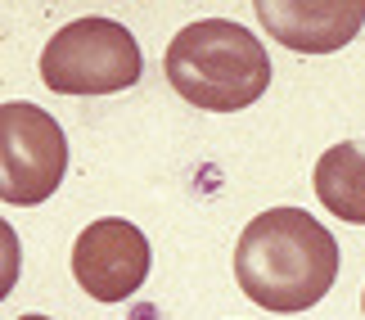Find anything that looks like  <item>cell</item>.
I'll use <instances>...</instances> for the list:
<instances>
[{
    "mask_svg": "<svg viewBox=\"0 0 365 320\" xmlns=\"http://www.w3.org/2000/svg\"><path fill=\"white\" fill-rule=\"evenodd\" d=\"M339 239L302 207H266L235 244V280L262 311H307L339 280Z\"/></svg>",
    "mask_w": 365,
    "mask_h": 320,
    "instance_id": "1",
    "label": "cell"
},
{
    "mask_svg": "<svg viewBox=\"0 0 365 320\" xmlns=\"http://www.w3.org/2000/svg\"><path fill=\"white\" fill-rule=\"evenodd\" d=\"M167 81L185 104L207 113H240L271 86V54L244 23L199 19L167 46Z\"/></svg>",
    "mask_w": 365,
    "mask_h": 320,
    "instance_id": "2",
    "label": "cell"
},
{
    "mask_svg": "<svg viewBox=\"0 0 365 320\" xmlns=\"http://www.w3.org/2000/svg\"><path fill=\"white\" fill-rule=\"evenodd\" d=\"M145 73L131 27L118 19H73L41 50V77L59 95H113Z\"/></svg>",
    "mask_w": 365,
    "mask_h": 320,
    "instance_id": "3",
    "label": "cell"
},
{
    "mask_svg": "<svg viewBox=\"0 0 365 320\" xmlns=\"http://www.w3.org/2000/svg\"><path fill=\"white\" fill-rule=\"evenodd\" d=\"M68 140L46 108L9 100L0 104V199L9 207H36L63 185Z\"/></svg>",
    "mask_w": 365,
    "mask_h": 320,
    "instance_id": "4",
    "label": "cell"
},
{
    "mask_svg": "<svg viewBox=\"0 0 365 320\" xmlns=\"http://www.w3.org/2000/svg\"><path fill=\"white\" fill-rule=\"evenodd\" d=\"M149 239L135 221L100 217L73 244V280L95 302H126L149 280Z\"/></svg>",
    "mask_w": 365,
    "mask_h": 320,
    "instance_id": "5",
    "label": "cell"
},
{
    "mask_svg": "<svg viewBox=\"0 0 365 320\" xmlns=\"http://www.w3.org/2000/svg\"><path fill=\"white\" fill-rule=\"evenodd\" d=\"M252 14L293 54H334L365 27V0H257Z\"/></svg>",
    "mask_w": 365,
    "mask_h": 320,
    "instance_id": "6",
    "label": "cell"
},
{
    "mask_svg": "<svg viewBox=\"0 0 365 320\" xmlns=\"http://www.w3.org/2000/svg\"><path fill=\"white\" fill-rule=\"evenodd\" d=\"M316 199L339 221L365 226V140H339L316 162Z\"/></svg>",
    "mask_w": 365,
    "mask_h": 320,
    "instance_id": "7",
    "label": "cell"
},
{
    "mask_svg": "<svg viewBox=\"0 0 365 320\" xmlns=\"http://www.w3.org/2000/svg\"><path fill=\"white\" fill-rule=\"evenodd\" d=\"M19 320H50V316H19Z\"/></svg>",
    "mask_w": 365,
    "mask_h": 320,
    "instance_id": "8",
    "label": "cell"
},
{
    "mask_svg": "<svg viewBox=\"0 0 365 320\" xmlns=\"http://www.w3.org/2000/svg\"><path fill=\"white\" fill-rule=\"evenodd\" d=\"M361 307H365V302H361Z\"/></svg>",
    "mask_w": 365,
    "mask_h": 320,
    "instance_id": "9",
    "label": "cell"
}]
</instances>
